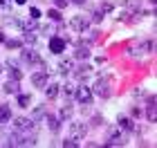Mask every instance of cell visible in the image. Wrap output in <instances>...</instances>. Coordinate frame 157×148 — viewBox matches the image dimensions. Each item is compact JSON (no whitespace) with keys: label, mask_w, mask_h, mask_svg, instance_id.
<instances>
[{"label":"cell","mask_w":157,"mask_h":148,"mask_svg":"<svg viewBox=\"0 0 157 148\" xmlns=\"http://www.w3.org/2000/svg\"><path fill=\"white\" fill-rule=\"evenodd\" d=\"M2 88H5V92H7V94H18V92H20V85H18V81H16V79H9Z\"/></svg>","instance_id":"11"},{"label":"cell","mask_w":157,"mask_h":148,"mask_svg":"<svg viewBox=\"0 0 157 148\" xmlns=\"http://www.w3.org/2000/svg\"><path fill=\"white\" fill-rule=\"evenodd\" d=\"M29 18H32V20H38V18H40V11L36 9V7H32V11H29Z\"/></svg>","instance_id":"30"},{"label":"cell","mask_w":157,"mask_h":148,"mask_svg":"<svg viewBox=\"0 0 157 148\" xmlns=\"http://www.w3.org/2000/svg\"><path fill=\"white\" fill-rule=\"evenodd\" d=\"M85 135H88V123H83V121H72L70 123V137L83 139Z\"/></svg>","instance_id":"3"},{"label":"cell","mask_w":157,"mask_h":148,"mask_svg":"<svg viewBox=\"0 0 157 148\" xmlns=\"http://www.w3.org/2000/svg\"><path fill=\"white\" fill-rule=\"evenodd\" d=\"M9 76H11V79H16V81H20V79H23V72H20V70H18V65H16V63H9Z\"/></svg>","instance_id":"17"},{"label":"cell","mask_w":157,"mask_h":148,"mask_svg":"<svg viewBox=\"0 0 157 148\" xmlns=\"http://www.w3.org/2000/svg\"><path fill=\"white\" fill-rule=\"evenodd\" d=\"M88 25H90V18L83 16V13H76V16H72V20H70V27H72L74 32H88Z\"/></svg>","instance_id":"2"},{"label":"cell","mask_w":157,"mask_h":148,"mask_svg":"<svg viewBox=\"0 0 157 148\" xmlns=\"http://www.w3.org/2000/svg\"><path fill=\"white\" fill-rule=\"evenodd\" d=\"M94 94L101 97V99H108V97H110V83L105 81V79H99V81L94 83Z\"/></svg>","instance_id":"6"},{"label":"cell","mask_w":157,"mask_h":148,"mask_svg":"<svg viewBox=\"0 0 157 148\" xmlns=\"http://www.w3.org/2000/svg\"><path fill=\"white\" fill-rule=\"evenodd\" d=\"M20 27H23V32H36V20H29V23H25Z\"/></svg>","instance_id":"25"},{"label":"cell","mask_w":157,"mask_h":148,"mask_svg":"<svg viewBox=\"0 0 157 148\" xmlns=\"http://www.w3.org/2000/svg\"><path fill=\"white\" fill-rule=\"evenodd\" d=\"M65 43H67L65 38H61V36H52V38H49V52H52V54H61V52H65Z\"/></svg>","instance_id":"7"},{"label":"cell","mask_w":157,"mask_h":148,"mask_svg":"<svg viewBox=\"0 0 157 148\" xmlns=\"http://www.w3.org/2000/svg\"><path fill=\"white\" fill-rule=\"evenodd\" d=\"M70 117H72V105H63L61 112H59V119L61 121H67Z\"/></svg>","instance_id":"19"},{"label":"cell","mask_w":157,"mask_h":148,"mask_svg":"<svg viewBox=\"0 0 157 148\" xmlns=\"http://www.w3.org/2000/svg\"><path fill=\"white\" fill-rule=\"evenodd\" d=\"M47 16L52 18V20H56V23H59V20H61V11H56V9H49V11H47Z\"/></svg>","instance_id":"29"},{"label":"cell","mask_w":157,"mask_h":148,"mask_svg":"<svg viewBox=\"0 0 157 148\" xmlns=\"http://www.w3.org/2000/svg\"><path fill=\"white\" fill-rule=\"evenodd\" d=\"M25 36H23V40L25 43H29V45H36V34L34 32H23Z\"/></svg>","instance_id":"22"},{"label":"cell","mask_w":157,"mask_h":148,"mask_svg":"<svg viewBox=\"0 0 157 148\" xmlns=\"http://www.w3.org/2000/svg\"><path fill=\"white\" fill-rule=\"evenodd\" d=\"M47 81H49V76H47V72H43V70L32 74V85H34V88H45Z\"/></svg>","instance_id":"8"},{"label":"cell","mask_w":157,"mask_h":148,"mask_svg":"<svg viewBox=\"0 0 157 148\" xmlns=\"http://www.w3.org/2000/svg\"><path fill=\"white\" fill-rule=\"evenodd\" d=\"M16 2H18V5H25V0H16Z\"/></svg>","instance_id":"35"},{"label":"cell","mask_w":157,"mask_h":148,"mask_svg":"<svg viewBox=\"0 0 157 148\" xmlns=\"http://www.w3.org/2000/svg\"><path fill=\"white\" fill-rule=\"evenodd\" d=\"M34 126H36V121H34V119H27V117H16V119H13V128L20 130V132L32 130Z\"/></svg>","instance_id":"5"},{"label":"cell","mask_w":157,"mask_h":148,"mask_svg":"<svg viewBox=\"0 0 157 148\" xmlns=\"http://www.w3.org/2000/svg\"><path fill=\"white\" fill-rule=\"evenodd\" d=\"M105 144H108V146H124V144H126V135H121V132L115 128V126H112V128H108Z\"/></svg>","instance_id":"1"},{"label":"cell","mask_w":157,"mask_h":148,"mask_svg":"<svg viewBox=\"0 0 157 148\" xmlns=\"http://www.w3.org/2000/svg\"><path fill=\"white\" fill-rule=\"evenodd\" d=\"M9 119H11V108L9 105H0V126L7 123Z\"/></svg>","instance_id":"14"},{"label":"cell","mask_w":157,"mask_h":148,"mask_svg":"<svg viewBox=\"0 0 157 148\" xmlns=\"http://www.w3.org/2000/svg\"><path fill=\"white\" fill-rule=\"evenodd\" d=\"M47 115V110H45V105H36V108H34V115H32V119L34 121H40L43 117Z\"/></svg>","instance_id":"18"},{"label":"cell","mask_w":157,"mask_h":148,"mask_svg":"<svg viewBox=\"0 0 157 148\" xmlns=\"http://www.w3.org/2000/svg\"><path fill=\"white\" fill-rule=\"evenodd\" d=\"M74 97H76V101H78V103L90 105V101H92V90H90L88 85H78V88L74 90Z\"/></svg>","instance_id":"4"},{"label":"cell","mask_w":157,"mask_h":148,"mask_svg":"<svg viewBox=\"0 0 157 148\" xmlns=\"http://www.w3.org/2000/svg\"><path fill=\"white\" fill-rule=\"evenodd\" d=\"M7 40V36H5V32H0V43H5Z\"/></svg>","instance_id":"34"},{"label":"cell","mask_w":157,"mask_h":148,"mask_svg":"<svg viewBox=\"0 0 157 148\" xmlns=\"http://www.w3.org/2000/svg\"><path fill=\"white\" fill-rule=\"evenodd\" d=\"M54 2H56V7H59V9H63V7L67 5V0H54Z\"/></svg>","instance_id":"32"},{"label":"cell","mask_w":157,"mask_h":148,"mask_svg":"<svg viewBox=\"0 0 157 148\" xmlns=\"http://www.w3.org/2000/svg\"><path fill=\"white\" fill-rule=\"evenodd\" d=\"M29 101H32V99L27 97V94H18V105H20V108H27Z\"/></svg>","instance_id":"24"},{"label":"cell","mask_w":157,"mask_h":148,"mask_svg":"<svg viewBox=\"0 0 157 148\" xmlns=\"http://www.w3.org/2000/svg\"><path fill=\"white\" fill-rule=\"evenodd\" d=\"M90 20H94V23H101V20H103V11L101 9H99V11H92V16H88Z\"/></svg>","instance_id":"26"},{"label":"cell","mask_w":157,"mask_h":148,"mask_svg":"<svg viewBox=\"0 0 157 148\" xmlns=\"http://www.w3.org/2000/svg\"><path fill=\"white\" fill-rule=\"evenodd\" d=\"M126 7H128L130 11H137V9H139V0H126Z\"/></svg>","instance_id":"28"},{"label":"cell","mask_w":157,"mask_h":148,"mask_svg":"<svg viewBox=\"0 0 157 148\" xmlns=\"http://www.w3.org/2000/svg\"><path fill=\"white\" fill-rule=\"evenodd\" d=\"M23 61L29 63V65H40V63H43V59L34 52V49H25V52H23Z\"/></svg>","instance_id":"9"},{"label":"cell","mask_w":157,"mask_h":148,"mask_svg":"<svg viewBox=\"0 0 157 148\" xmlns=\"http://www.w3.org/2000/svg\"><path fill=\"white\" fill-rule=\"evenodd\" d=\"M76 146H78V139H74V137H67L63 142V148H76Z\"/></svg>","instance_id":"23"},{"label":"cell","mask_w":157,"mask_h":148,"mask_svg":"<svg viewBox=\"0 0 157 148\" xmlns=\"http://www.w3.org/2000/svg\"><path fill=\"white\" fill-rule=\"evenodd\" d=\"M45 94H47V99H54L56 94H59V85H56V83H52V85H45Z\"/></svg>","instance_id":"20"},{"label":"cell","mask_w":157,"mask_h":148,"mask_svg":"<svg viewBox=\"0 0 157 148\" xmlns=\"http://www.w3.org/2000/svg\"><path fill=\"white\" fill-rule=\"evenodd\" d=\"M146 117L151 119V121H155V119H157V108H155V99H153V97L148 99V110H146Z\"/></svg>","instance_id":"15"},{"label":"cell","mask_w":157,"mask_h":148,"mask_svg":"<svg viewBox=\"0 0 157 148\" xmlns=\"http://www.w3.org/2000/svg\"><path fill=\"white\" fill-rule=\"evenodd\" d=\"M74 90H76V88H74V85H70V83H67V85H63V92H65L67 99H72V97H74Z\"/></svg>","instance_id":"27"},{"label":"cell","mask_w":157,"mask_h":148,"mask_svg":"<svg viewBox=\"0 0 157 148\" xmlns=\"http://www.w3.org/2000/svg\"><path fill=\"white\" fill-rule=\"evenodd\" d=\"M119 128L121 130H126V132H130V130H135V123H132V119H128V117H119Z\"/></svg>","instance_id":"12"},{"label":"cell","mask_w":157,"mask_h":148,"mask_svg":"<svg viewBox=\"0 0 157 148\" xmlns=\"http://www.w3.org/2000/svg\"><path fill=\"white\" fill-rule=\"evenodd\" d=\"M45 117H47V128H49V132L56 135V132L61 130V119L56 117V115H45Z\"/></svg>","instance_id":"10"},{"label":"cell","mask_w":157,"mask_h":148,"mask_svg":"<svg viewBox=\"0 0 157 148\" xmlns=\"http://www.w3.org/2000/svg\"><path fill=\"white\" fill-rule=\"evenodd\" d=\"M0 72H2V65H0Z\"/></svg>","instance_id":"36"},{"label":"cell","mask_w":157,"mask_h":148,"mask_svg":"<svg viewBox=\"0 0 157 148\" xmlns=\"http://www.w3.org/2000/svg\"><path fill=\"white\" fill-rule=\"evenodd\" d=\"M74 56L83 61V59H88V56H90V52H88V47H85V45H78V49L74 52Z\"/></svg>","instance_id":"21"},{"label":"cell","mask_w":157,"mask_h":148,"mask_svg":"<svg viewBox=\"0 0 157 148\" xmlns=\"http://www.w3.org/2000/svg\"><path fill=\"white\" fill-rule=\"evenodd\" d=\"M90 72H92L90 65H78V67H74V76H76V79H85Z\"/></svg>","instance_id":"13"},{"label":"cell","mask_w":157,"mask_h":148,"mask_svg":"<svg viewBox=\"0 0 157 148\" xmlns=\"http://www.w3.org/2000/svg\"><path fill=\"white\" fill-rule=\"evenodd\" d=\"M72 70H74V63L72 61H61V65H59V72L61 74H70V72H72Z\"/></svg>","instance_id":"16"},{"label":"cell","mask_w":157,"mask_h":148,"mask_svg":"<svg viewBox=\"0 0 157 148\" xmlns=\"http://www.w3.org/2000/svg\"><path fill=\"white\" fill-rule=\"evenodd\" d=\"M70 2H72V5H83L85 0H70Z\"/></svg>","instance_id":"33"},{"label":"cell","mask_w":157,"mask_h":148,"mask_svg":"<svg viewBox=\"0 0 157 148\" xmlns=\"http://www.w3.org/2000/svg\"><path fill=\"white\" fill-rule=\"evenodd\" d=\"M7 47H9V49H18L20 47V40H7Z\"/></svg>","instance_id":"31"}]
</instances>
